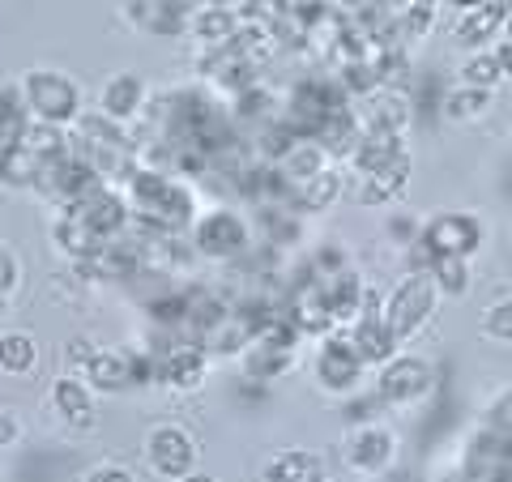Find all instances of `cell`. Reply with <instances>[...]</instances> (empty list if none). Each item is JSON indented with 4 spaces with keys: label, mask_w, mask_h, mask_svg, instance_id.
<instances>
[{
    "label": "cell",
    "mask_w": 512,
    "mask_h": 482,
    "mask_svg": "<svg viewBox=\"0 0 512 482\" xmlns=\"http://www.w3.org/2000/svg\"><path fill=\"white\" fill-rule=\"evenodd\" d=\"M26 137V107L18 99V90H0V141H22Z\"/></svg>",
    "instance_id": "obj_25"
},
{
    "label": "cell",
    "mask_w": 512,
    "mask_h": 482,
    "mask_svg": "<svg viewBox=\"0 0 512 482\" xmlns=\"http://www.w3.org/2000/svg\"><path fill=\"white\" fill-rule=\"evenodd\" d=\"M427 273H431V282H440L448 295H466V286H470L466 256H448V252H436V256H427Z\"/></svg>",
    "instance_id": "obj_20"
},
{
    "label": "cell",
    "mask_w": 512,
    "mask_h": 482,
    "mask_svg": "<svg viewBox=\"0 0 512 482\" xmlns=\"http://www.w3.org/2000/svg\"><path fill=\"white\" fill-rule=\"evenodd\" d=\"M0 316H5V295H0Z\"/></svg>",
    "instance_id": "obj_39"
},
{
    "label": "cell",
    "mask_w": 512,
    "mask_h": 482,
    "mask_svg": "<svg viewBox=\"0 0 512 482\" xmlns=\"http://www.w3.org/2000/svg\"><path fill=\"white\" fill-rule=\"evenodd\" d=\"M478 239H483V231H478V222L470 214H444L423 231V248L427 256H436V252L470 256L478 248Z\"/></svg>",
    "instance_id": "obj_7"
},
{
    "label": "cell",
    "mask_w": 512,
    "mask_h": 482,
    "mask_svg": "<svg viewBox=\"0 0 512 482\" xmlns=\"http://www.w3.org/2000/svg\"><path fill=\"white\" fill-rule=\"evenodd\" d=\"M500 60L495 56H478V60H470V69H466V82H474V86H495L500 82Z\"/></svg>",
    "instance_id": "obj_29"
},
{
    "label": "cell",
    "mask_w": 512,
    "mask_h": 482,
    "mask_svg": "<svg viewBox=\"0 0 512 482\" xmlns=\"http://www.w3.org/2000/svg\"><path fill=\"white\" fill-rule=\"evenodd\" d=\"M431 389V367L419 359H397L380 372V397L384 401H414Z\"/></svg>",
    "instance_id": "obj_9"
},
{
    "label": "cell",
    "mask_w": 512,
    "mask_h": 482,
    "mask_svg": "<svg viewBox=\"0 0 512 482\" xmlns=\"http://www.w3.org/2000/svg\"><path fill=\"white\" fill-rule=\"evenodd\" d=\"M64 214H69L73 222H82L94 239H107V235H116L124 227L120 197H111V192H103V188H90V192H82V197H73Z\"/></svg>",
    "instance_id": "obj_6"
},
{
    "label": "cell",
    "mask_w": 512,
    "mask_h": 482,
    "mask_svg": "<svg viewBox=\"0 0 512 482\" xmlns=\"http://www.w3.org/2000/svg\"><path fill=\"white\" fill-rule=\"evenodd\" d=\"M269 482H320L325 478V465H320L312 453H299V448H291V453H282L269 461L265 470Z\"/></svg>",
    "instance_id": "obj_14"
},
{
    "label": "cell",
    "mask_w": 512,
    "mask_h": 482,
    "mask_svg": "<svg viewBox=\"0 0 512 482\" xmlns=\"http://www.w3.org/2000/svg\"><path fill=\"white\" fill-rule=\"evenodd\" d=\"M342 192V180L333 171H316L312 180H303V192H299V201L308 205V210H325V205H333V197Z\"/></svg>",
    "instance_id": "obj_26"
},
{
    "label": "cell",
    "mask_w": 512,
    "mask_h": 482,
    "mask_svg": "<svg viewBox=\"0 0 512 482\" xmlns=\"http://www.w3.org/2000/svg\"><path fill=\"white\" fill-rule=\"evenodd\" d=\"M355 350H359V359H376V363H384V359L393 355V333L384 329V316L367 312V316L359 320V329H355Z\"/></svg>",
    "instance_id": "obj_15"
},
{
    "label": "cell",
    "mask_w": 512,
    "mask_h": 482,
    "mask_svg": "<svg viewBox=\"0 0 512 482\" xmlns=\"http://www.w3.org/2000/svg\"><path fill=\"white\" fill-rule=\"evenodd\" d=\"M508 419H512V397L504 401V419H500V423H508Z\"/></svg>",
    "instance_id": "obj_36"
},
{
    "label": "cell",
    "mask_w": 512,
    "mask_h": 482,
    "mask_svg": "<svg viewBox=\"0 0 512 482\" xmlns=\"http://www.w3.org/2000/svg\"><path fill=\"white\" fill-rule=\"evenodd\" d=\"M338 107H346V103H342V94L333 90V86H325V82H303V86H295V94H291V111H286V133H291V137H312V141H316V133L325 128V120H329Z\"/></svg>",
    "instance_id": "obj_4"
},
{
    "label": "cell",
    "mask_w": 512,
    "mask_h": 482,
    "mask_svg": "<svg viewBox=\"0 0 512 482\" xmlns=\"http://www.w3.org/2000/svg\"><path fill=\"white\" fill-rule=\"evenodd\" d=\"M248 244V231H244V222H239L235 214H210L197 227V248L205 256H235V252H244Z\"/></svg>",
    "instance_id": "obj_10"
},
{
    "label": "cell",
    "mask_w": 512,
    "mask_h": 482,
    "mask_svg": "<svg viewBox=\"0 0 512 482\" xmlns=\"http://www.w3.org/2000/svg\"><path fill=\"white\" fill-rule=\"evenodd\" d=\"M133 205L141 210V218L163 231H180L192 218L188 188L171 184L167 175H154V171H133Z\"/></svg>",
    "instance_id": "obj_1"
},
{
    "label": "cell",
    "mask_w": 512,
    "mask_h": 482,
    "mask_svg": "<svg viewBox=\"0 0 512 482\" xmlns=\"http://www.w3.org/2000/svg\"><path fill=\"white\" fill-rule=\"evenodd\" d=\"M13 286H18V261H13V256L0 248V295L13 291Z\"/></svg>",
    "instance_id": "obj_31"
},
{
    "label": "cell",
    "mask_w": 512,
    "mask_h": 482,
    "mask_svg": "<svg viewBox=\"0 0 512 482\" xmlns=\"http://www.w3.org/2000/svg\"><path fill=\"white\" fill-rule=\"evenodd\" d=\"M56 406L73 427H90V419H94L90 393H86V384H77V380H60L56 384Z\"/></svg>",
    "instance_id": "obj_22"
},
{
    "label": "cell",
    "mask_w": 512,
    "mask_h": 482,
    "mask_svg": "<svg viewBox=\"0 0 512 482\" xmlns=\"http://www.w3.org/2000/svg\"><path fill=\"white\" fill-rule=\"evenodd\" d=\"M137 103H141V82H137L133 73H124V77H116V82L107 86V99H103V107H107V116H111V120L133 116Z\"/></svg>",
    "instance_id": "obj_24"
},
{
    "label": "cell",
    "mask_w": 512,
    "mask_h": 482,
    "mask_svg": "<svg viewBox=\"0 0 512 482\" xmlns=\"http://www.w3.org/2000/svg\"><path fill=\"white\" fill-rule=\"evenodd\" d=\"M483 329L491 337H504V342H512V303H495V308L487 312V320H483Z\"/></svg>",
    "instance_id": "obj_30"
},
{
    "label": "cell",
    "mask_w": 512,
    "mask_h": 482,
    "mask_svg": "<svg viewBox=\"0 0 512 482\" xmlns=\"http://www.w3.org/2000/svg\"><path fill=\"white\" fill-rule=\"evenodd\" d=\"M495 482H512V474H495Z\"/></svg>",
    "instance_id": "obj_38"
},
{
    "label": "cell",
    "mask_w": 512,
    "mask_h": 482,
    "mask_svg": "<svg viewBox=\"0 0 512 482\" xmlns=\"http://www.w3.org/2000/svg\"><path fill=\"white\" fill-rule=\"evenodd\" d=\"M137 372H133V359L128 355H94L90 359V384L103 393H116L124 384H133Z\"/></svg>",
    "instance_id": "obj_16"
},
{
    "label": "cell",
    "mask_w": 512,
    "mask_h": 482,
    "mask_svg": "<svg viewBox=\"0 0 512 482\" xmlns=\"http://www.w3.org/2000/svg\"><path fill=\"white\" fill-rule=\"evenodd\" d=\"M86 265L94 278H133L137 273V256L128 248H116V244H103L94 256H86Z\"/></svg>",
    "instance_id": "obj_21"
},
{
    "label": "cell",
    "mask_w": 512,
    "mask_h": 482,
    "mask_svg": "<svg viewBox=\"0 0 512 482\" xmlns=\"http://www.w3.org/2000/svg\"><path fill=\"white\" fill-rule=\"evenodd\" d=\"M188 482H214V478H205V474H188Z\"/></svg>",
    "instance_id": "obj_37"
},
{
    "label": "cell",
    "mask_w": 512,
    "mask_h": 482,
    "mask_svg": "<svg viewBox=\"0 0 512 482\" xmlns=\"http://www.w3.org/2000/svg\"><path fill=\"white\" fill-rule=\"evenodd\" d=\"M393 457V440L384 436V431H363L350 448V465H359V470H384Z\"/></svg>",
    "instance_id": "obj_23"
},
{
    "label": "cell",
    "mask_w": 512,
    "mask_h": 482,
    "mask_svg": "<svg viewBox=\"0 0 512 482\" xmlns=\"http://www.w3.org/2000/svg\"><path fill=\"white\" fill-rule=\"evenodd\" d=\"M431 308H436V282H431V273H410L393 291V299L384 303V329L393 333V342L397 337H410L431 316Z\"/></svg>",
    "instance_id": "obj_3"
},
{
    "label": "cell",
    "mask_w": 512,
    "mask_h": 482,
    "mask_svg": "<svg viewBox=\"0 0 512 482\" xmlns=\"http://www.w3.org/2000/svg\"><path fill=\"white\" fill-rule=\"evenodd\" d=\"M9 440H18V423H13L9 414L0 410V444H9Z\"/></svg>",
    "instance_id": "obj_33"
},
{
    "label": "cell",
    "mask_w": 512,
    "mask_h": 482,
    "mask_svg": "<svg viewBox=\"0 0 512 482\" xmlns=\"http://www.w3.org/2000/svg\"><path fill=\"white\" fill-rule=\"evenodd\" d=\"M90 482H133V474L120 470V465H107V470H94Z\"/></svg>",
    "instance_id": "obj_32"
},
{
    "label": "cell",
    "mask_w": 512,
    "mask_h": 482,
    "mask_svg": "<svg viewBox=\"0 0 512 482\" xmlns=\"http://www.w3.org/2000/svg\"><path fill=\"white\" fill-rule=\"evenodd\" d=\"M201 376H205V359H201V350L180 346V350H171V355L163 359V380H171L175 389H197Z\"/></svg>",
    "instance_id": "obj_19"
},
{
    "label": "cell",
    "mask_w": 512,
    "mask_h": 482,
    "mask_svg": "<svg viewBox=\"0 0 512 482\" xmlns=\"http://www.w3.org/2000/svg\"><path fill=\"white\" fill-rule=\"evenodd\" d=\"M64 158V137L56 128H26L22 141H13L0 154V175H5L9 184H39V175Z\"/></svg>",
    "instance_id": "obj_2"
},
{
    "label": "cell",
    "mask_w": 512,
    "mask_h": 482,
    "mask_svg": "<svg viewBox=\"0 0 512 482\" xmlns=\"http://www.w3.org/2000/svg\"><path fill=\"white\" fill-rule=\"evenodd\" d=\"M406 175H410V154H393L384 167H376L372 175H363V192H359V201L363 205H380V201H393L397 192L406 188Z\"/></svg>",
    "instance_id": "obj_12"
},
{
    "label": "cell",
    "mask_w": 512,
    "mask_h": 482,
    "mask_svg": "<svg viewBox=\"0 0 512 482\" xmlns=\"http://www.w3.org/2000/svg\"><path fill=\"white\" fill-rule=\"evenodd\" d=\"M457 9H478V5H487V0H453Z\"/></svg>",
    "instance_id": "obj_35"
},
{
    "label": "cell",
    "mask_w": 512,
    "mask_h": 482,
    "mask_svg": "<svg viewBox=\"0 0 512 482\" xmlns=\"http://www.w3.org/2000/svg\"><path fill=\"white\" fill-rule=\"evenodd\" d=\"M359 350L355 342H346V337H329L325 350H320V380L329 384V389H350V384L359 380Z\"/></svg>",
    "instance_id": "obj_11"
},
{
    "label": "cell",
    "mask_w": 512,
    "mask_h": 482,
    "mask_svg": "<svg viewBox=\"0 0 512 482\" xmlns=\"http://www.w3.org/2000/svg\"><path fill=\"white\" fill-rule=\"evenodd\" d=\"M150 465L167 478H188L192 470V440L180 427H158L150 436Z\"/></svg>",
    "instance_id": "obj_8"
},
{
    "label": "cell",
    "mask_w": 512,
    "mask_h": 482,
    "mask_svg": "<svg viewBox=\"0 0 512 482\" xmlns=\"http://www.w3.org/2000/svg\"><path fill=\"white\" fill-rule=\"evenodd\" d=\"M444 107H448V116H457V120H461V116H478V111L487 107V90H470V94L457 90V94H448Z\"/></svg>",
    "instance_id": "obj_28"
},
{
    "label": "cell",
    "mask_w": 512,
    "mask_h": 482,
    "mask_svg": "<svg viewBox=\"0 0 512 482\" xmlns=\"http://www.w3.org/2000/svg\"><path fill=\"white\" fill-rule=\"evenodd\" d=\"M320 291H325V303H329V316L333 320H346L355 316L359 308V278H350V273H333V278H316Z\"/></svg>",
    "instance_id": "obj_17"
},
{
    "label": "cell",
    "mask_w": 512,
    "mask_h": 482,
    "mask_svg": "<svg viewBox=\"0 0 512 482\" xmlns=\"http://www.w3.org/2000/svg\"><path fill=\"white\" fill-rule=\"evenodd\" d=\"M495 60H500V69H512V18H508V43L500 47V56Z\"/></svg>",
    "instance_id": "obj_34"
},
{
    "label": "cell",
    "mask_w": 512,
    "mask_h": 482,
    "mask_svg": "<svg viewBox=\"0 0 512 482\" xmlns=\"http://www.w3.org/2000/svg\"><path fill=\"white\" fill-rule=\"evenodd\" d=\"M26 99L47 124H60V120L77 116V86L60 73H30L26 77Z\"/></svg>",
    "instance_id": "obj_5"
},
{
    "label": "cell",
    "mask_w": 512,
    "mask_h": 482,
    "mask_svg": "<svg viewBox=\"0 0 512 482\" xmlns=\"http://www.w3.org/2000/svg\"><path fill=\"white\" fill-rule=\"evenodd\" d=\"M167 5H175V9H180V0H167Z\"/></svg>",
    "instance_id": "obj_40"
},
{
    "label": "cell",
    "mask_w": 512,
    "mask_h": 482,
    "mask_svg": "<svg viewBox=\"0 0 512 482\" xmlns=\"http://www.w3.org/2000/svg\"><path fill=\"white\" fill-rule=\"evenodd\" d=\"M30 363H35V342L26 333H9L0 342V367L5 372H30Z\"/></svg>",
    "instance_id": "obj_27"
},
{
    "label": "cell",
    "mask_w": 512,
    "mask_h": 482,
    "mask_svg": "<svg viewBox=\"0 0 512 482\" xmlns=\"http://www.w3.org/2000/svg\"><path fill=\"white\" fill-rule=\"evenodd\" d=\"M512 18V0H495V5H478L466 18L457 22V43H483L487 35H495V26Z\"/></svg>",
    "instance_id": "obj_13"
},
{
    "label": "cell",
    "mask_w": 512,
    "mask_h": 482,
    "mask_svg": "<svg viewBox=\"0 0 512 482\" xmlns=\"http://www.w3.org/2000/svg\"><path fill=\"white\" fill-rule=\"evenodd\" d=\"M128 13L146 26V30H154V35H180V9L175 5H167V0H128Z\"/></svg>",
    "instance_id": "obj_18"
}]
</instances>
